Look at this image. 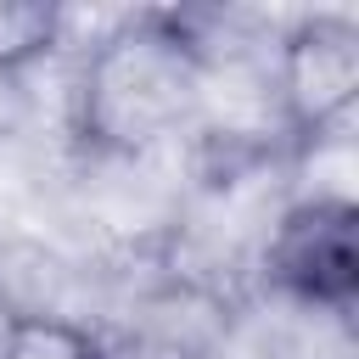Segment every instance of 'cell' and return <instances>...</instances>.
Returning <instances> with one entry per match:
<instances>
[{
    "label": "cell",
    "instance_id": "obj_1",
    "mask_svg": "<svg viewBox=\"0 0 359 359\" xmlns=\"http://www.w3.org/2000/svg\"><path fill=\"white\" fill-rule=\"evenodd\" d=\"M208 95V45L185 11H129L84 56L73 135L90 157H146L196 123Z\"/></svg>",
    "mask_w": 359,
    "mask_h": 359
},
{
    "label": "cell",
    "instance_id": "obj_2",
    "mask_svg": "<svg viewBox=\"0 0 359 359\" xmlns=\"http://www.w3.org/2000/svg\"><path fill=\"white\" fill-rule=\"evenodd\" d=\"M258 269L269 292L314 314H353L359 297V208L337 191L297 196L264 236Z\"/></svg>",
    "mask_w": 359,
    "mask_h": 359
},
{
    "label": "cell",
    "instance_id": "obj_3",
    "mask_svg": "<svg viewBox=\"0 0 359 359\" xmlns=\"http://www.w3.org/2000/svg\"><path fill=\"white\" fill-rule=\"evenodd\" d=\"M353 101H359V22L342 11L297 17L275 50L280 129L297 146H314L348 123Z\"/></svg>",
    "mask_w": 359,
    "mask_h": 359
},
{
    "label": "cell",
    "instance_id": "obj_4",
    "mask_svg": "<svg viewBox=\"0 0 359 359\" xmlns=\"http://www.w3.org/2000/svg\"><path fill=\"white\" fill-rule=\"evenodd\" d=\"M67 34V11L45 0H0V79L39 67Z\"/></svg>",
    "mask_w": 359,
    "mask_h": 359
},
{
    "label": "cell",
    "instance_id": "obj_5",
    "mask_svg": "<svg viewBox=\"0 0 359 359\" xmlns=\"http://www.w3.org/2000/svg\"><path fill=\"white\" fill-rule=\"evenodd\" d=\"M0 359H118L107 348L101 331H90L84 320H67V314H17L11 331H6V348Z\"/></svg>",
    "mask_w": 359,
    "mask_h": 359
},
{
    "label": "cell",
    "instance_id": "obj_6",
    "mask_svg": "<svg viewBox=\"0 0 359 359\" xmlns=\"http://www.w3.org/2000/svg\"><path fill=\"white\" fill-rule=\"evenodd\" d=\"M17 314H22V309H17V303L0 292V348H6V331H11V320H17Z\"/></svg>",
    "mask_w": 359,
    "mask_h": 359
}]
</instances>
